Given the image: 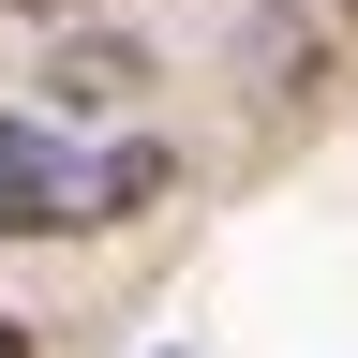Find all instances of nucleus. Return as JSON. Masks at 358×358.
<instances>
[{
	"instance_id": "obj_4",
	"label": "nucleus",
	"mask_w": 358,
	"mask_h": 358,
	"mask_svg": "<svg viewBox=\"0 0 358 358\" xmlns=\"http://www.w3.org/2000/svg\"><path fill=\"white\" fill-rule=\"evenodd\" d=\"M15 15H75V0H15Z\"/></svg>"
},
{
	"instance_id": "obj_3",
	"label": "nucleus",
	"mask_w": 358,
	"mask_h": 358,
	"mask_svg": "<svg viewBox=\"0 0 358 358\" xmlns=\"http://www.w3.org/2000/svg\"><path fill=\"white\" fill-rule=\"evenodd\" d=\"M0 358H30V329H15V313H0Z\"/></svg>"
},
{
	"instance_id": "obj_1",
	"label": "nucleus",
	"mask_w": 358,
	"mask_h": 358,
	"mask_svg": "<svg viewBox=\"0 0 358 358\" xmlns=\"http://www.w3.org/2000/svg\"><path fill=\"white\" fill-rule=\"evenodd\" d=\"M164 150L120 134V150H60V134H0V239H90V224H134L164 194Z\"/></svg>"
},
{
	"instance_id": "obj_2",
	"label": "nucleus",
	"mask_w": 358,
	"mask_h": 358,
	"mask_svg": "<svg viewBox=\"0 0 358 358\" xmlns=\"http://www.w3.org/2000/svg\"><path fill=\"white\" fill-rule=\"evenodd\" d=\"M134 75H150L134 45H60V75H45V90H60V105H120Z\"/></svg>"
},
{
	"instance_id": "obj_5",
	"label": "nucleus",
	"mask_w": 358,
	"mask_h": 358,
	"mask_svg": "<svg viewBox=\"0 0 358 358\" xmlns=\"http://www.w3.org/2000/svg\"><path fill=\"white\" fill-rule=\"evenodd\" d=\"M343 15H358V0H343Z\"/></svg>"
}]
</instances>
